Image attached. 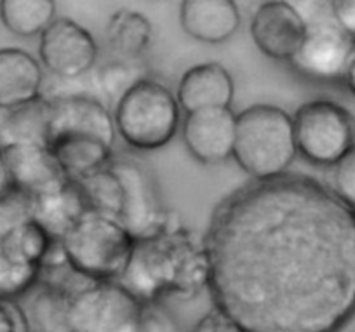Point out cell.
I'll use <instances>...</instances> for the list:
<instances>
[{
  "label": "cell",
  "mask_w": 355,
  "mask_h": 332,
  "mask_svg": "<svg viewBox=\"0 0 355 332\" xmlns=\"http://www.w3.org/2000/svg\"><path fill=\"white\" fill-rule=\"evenodd\" d=\"M202 238L213 304L244 332H340L355 315V212L313 177L237 188Z\"/></svg>",
  "instance_id": "obj_1"
},
{
  "label": "cell",
  "mask_w": 355,
  "mask_h": 332,
  "mask_svg": "<svg viewBox=\"0 0 355 332\" xmlns=\"http://www.w3.org/2000/svg\"><path fill=\"white\" fill-rule=\"evenodd\" d=\"M119 282L143 304L167 297H193L209 283V258L204 238L196 237L173 212L169 225L136 241Z\"/></svg>",
  "instance_id": "obj_2"
},
{
  "label": "cell",
  "mask_w": 355,
  "mask_h": 332,
  "mask_svg": "<svg viewBox=\"0 0 355 332\" xmlns=\"http://www.w3.org/2000/svg\"><path fill=\"white\" fill-rule=\"evenodd\" d=\"M293 117L274 105H252L235 117L234 159L254 181L288 173L296 159Z\"/></svg>",
  "instance_id": "obj_3"
},
{
  "label": "cell",
  "mask_w": 355,
  "mask_h": 332,
  "mask_svg": "<svg viewBox=\"0 0 355 332\" xmlns=\"http://www.w3.org/2000/svg\"><path fill=\"white\" fill-rule=\"evenodd\" d=\"M61 244L75 275L89 282H119L136 241L117 219L87 212Z\"/></svg>",
  "instance_id": "obj_4"
},
{
  "label": "cell",
  "mask_w": 355,
  "mask_h": 332,
  "mask_svg": "<svg viewBox=\"0 0 355 332\" xmlns=\"http://www.w3.org/2000/svg\"><path fill=\"white\" fill-rule=\"evenodd\" d=\"M180 110L176 96L166 85L146 77L115 105V131L131 148L153 152L174 138Z\"/></svg>",
  "instance_id": "obj_5"
},
{
  "label": "cell",
  "mask_w": 355,
  "mask_h": 332,
  "mask_svg": "<svg viewBox=\"0 0 355 332\" xmlns=\"http://www.w3.org/2000/svg\"><path fill=\"white\" fill-rule=\"evenodd\" d=\"M296 150L313 166L333 167L355 145V121L331 99H312L293 115Z\"/></svg>",
  "instance_id": "obj_6"
},
{
  "label": "cell",
  "mask_w": 355,
  "mask_h": 332,
  "mask_svg": "<svg viewBox=\"0 0 355 332\" xmlns=\"http://www.w3.org/2000/svg\"><path fill=\"white\" fill-rule=\"evenodd\" d=\"M143 303L121 282H91L70 299L71 332H138Z\"/></svg>",
  "instance_id": "obj_7"
},
{
  "label": "cell",
  "mask_w": 355,
  "mask_h": 332,
  "mask_svg": "<svg viewBox=\"0 0 355 332\" xmlns=\"http://www.w3.org/2000/svg\"><path fill=\"white\" fill-rule=\"evenodd\" d=\"M110 169L122 184V212L119 223L135 241L152 237L169 225L173 212L160 198L159 186L141 164L129 159H112Z\"/></svg>",
  "instance_id": "obj_8"
},
{
  "label": "cell",
  "mask_w": 355,
  "mask_h": 332,
  "mask_svg": "<svg viewBox=\"0 0 355 332\" xmlns=\"http://www.w3.org/2000/svg\"><path fill=\"white\" fill-rule=\"evenodd\" d=\"M306 23L305 39L289 61L293 70L313 82L343 80L354 58V40L336 25L333 16Z\"/></svg>",
  "instance_id": "obj_9"
},
{
  "label": "cell",
  "mask_w": 355,
  "mask_h": 332,
  "mask_svg": "<svg viewBox=\"0 0 355 332\" xmlns=\"http://www.w3.org/2000/svg\"><path fill=\"white\" fill-rule=\"evenodd\" d=\"M39 56L44 67L60 78H78L98 61L94 37L70 18H56L40 35Z\"/></svg>",
  "instance_id": "obj_10"
},
{
  "label": "cell",
  "mask_w": 355,
  "mask_h": 332,
  "mask_svg": "<svg viewBox=\"0 0 355 332\" xmlns=\"http://www.w3.org/2000/svg\"><path fill=\"white\" fill-rule=\"evenodd\" d=\"M47 101L49 143L68 136H80L114 146L117 134L114 117L100 99L85 94H63L47 98Z\"/></svg>",
  "instance_id": "obj_11"
},
{
  "label": "cell",
  "mask_w": 355,
  "mask_h": 332,
  "mask_svg": "<svg viewBox=\"0 0 355 332\" xmlns=\"http://www.w3.org/2000/svg\"><path fill=\"white\" fill-rule=\"evenodd\" d=\"M305 16L289 2H263L251 19V37L265 56L291 61L306 35Z\"/></svg>",
  "instance_id": "obj_12"
},
{
  "label": "cell",
  "mask_w": 355,
  "mask_h": 332,
  "mask_svg": "<svg viewBox=\"0 0 355 332\" xmlns=\"http://www.w3.org/2000/svg\"><path fill=\"white\" fill-rule=\"evenodd\" d=\"M235 117L230 108H207L187 114L183 141L190 155L207 166L234 157Z\"/></svg>",
  "instance_id": "obj_13"
},
{
  "label": "cell",
  "mask_w": 355,
  "mask_h": 332,
  "mask_svg": "<svg viewBox=\"0 0 355 332\" xmlns=\"http://www.w3.org/2000/svg\"><path fill=\"white\" fill-rule=\"evenodd\" d=\"M16 190L37 197L67 181L51 150L44 145H15L0 148Z\"/></svg>",
  "instance_id": "obj_14"
},
{
  "label": "cell",
  "mask_w": 355,
  "mask_h": 332,
  "mask_svg": "<svg viewBox=\"0 0 355 332\" xmlns=\"http://www.w3.org/2000/svg\"><path fill=\"white\" fill-rule=\"evenodd\" d=\"M235 84L230 71L220 63H202L189 68L178 84L180 108L193 114L207 108H230Z\"/></svg>",
  "instance_id": "obj_15"
},
{
  "label": "cell",
  "mask_w": 355,
  "mask_h": 332,
  "mask_svg": "<svg viewBox=\"0 0 355 332\" xmlns=\"http://www.w3.org/2000/svg\"><path fill=\"white\" fill-rule=\"evenodd\" d=\"M180 23L187 35L204 44H223L237 32L241 12L234 0H185Z\"/></svg>",
  "instance_id": "obj_16"
},
{
  "label": "cell",
  "mask_w": 355,
  "mask_h": 332,
  "mask_svg": "<svg viewBox=\"0 0 355 332\" xmlns=\"http://www.w3.org/2000/svg\"><path fill=\"white\" fill-rule=\"evenodd\" d=\"M44 71L21 47L0 49V110L16 108L42 96Z\"/></svg>",
  "instance_id": "obj_17"
},
{
  "label": "cell",
  "mask_w": 355,
  "mask_h": 332,
  "mask_svg": "<svg viewBox=\"0 0 355 332\" xmlns=\"http://www.w3.org/2000/svg\"><path fill=\"white\" fill-rule=\"evenodd\" d=\"M87 212V204L77 183L71 180L54 190L32 197V219L56 241H63Z\"/></svg>",
  "instance_id": "obj_18"
},
{
  "label": "cell",
  "mask_w": 355,
  "mask_h": 332,
  "mask_svg": "<svg viewBox=\"0 0 355 332\" xmlns=\"http://www.w3.org/2000/svg\"><path fill=\"white\" fill-rule=\"evenodd\" d=\"M49 143V101L40 96L16 108L0 110V148Z\"/></svg>",
  "instance_id": "obj_19"
},
{
  "label": "cell",
  "mask_w": 355,
  "mask_h": 332,
  "mask_svg": "<svg viewBox=\"0 0 355 332\" xmlns=\"http://www.w3.org/2000/svg\"><path fill=\"white\" fill-rule=\"evenodd\" d=\"M28 304L30 332H71L70 299L75 289L56 279H40Z\"/></svg>",
  "instance_id": "obj_20"
},
{
  "label": "cell",
  "mask_w": 355,
  "mask_h": 332,
  "mask_svg": "<svg viewBox=\"0 0 355 332\" xmlns=\"http://www.w3.org/2000/svg\"><path fill=\"white\" fill-rule=\"evenodd\" d=\"M67 180L77 181L110 166L112 146L93 138L68 136L54 139L47 145Z\"/></svg>",
  "instance_id": "obj_21"
},
{
  "label": "cell",
  "mask_w": 355,
  "mask_h": 332,
  "mask_svg": "<svg viewBox=\"0 0 355 332\" xmlns=\"http://www.w3.org/2000/svg\"><path fill=\"white\" fill-rule=\"evenodd\" d=\"M152 23L141 12L121 9L110 16L105 30L108 47L119 60L136 61L152 42Z\"/></svg>",
  "instance_id": "obj_22"
},
{
  "label": "cell",
  "mask_w": 355,
  "mask_h": 332,
  "mask_svg": "<svg viewBox=\"0 0 355 332\" xmlns=\"http://www.w3.org/2000/svg\"><path fill=\"white\" fill-rule=\"evenodd\" d=\"M54 19L53 0H0V21L18 37H40Z\"/></svg>",
  "instance_id": "obj_23"
},
{
  "label": "cell",
  "mask_w": 355,
  "mask_h": 332,
  "mask_svg": "<svg viewBox=\"0 0 355 332\" xmlns=\"http://www.w3.org/2000/svg\"><path fill=\"white\" fill-rule=\"evenodd\" d=\"M89 212L117 219L122 212V184L110 166L75 181Z\"/></svg>",
  "instance_id": "obj_24"
},
{
  "label": "cell",
  "mask_w": 355,
  "mask_h": 332,
  "mask_svg": "<svg viewBox=\"0 0 355 332\" xmlns=\"http://www.w3.org/2000/svg\"><path fill=\"white\" fill-rule=\"evenodd\" d=\"M51 242L53 238L30 219L0 238V256L19 265L40 266L49 251Z\"/></svg>",
  "instance_id": "obj_25"
},
{
  "label": "cell",
  "mask_w": 355,
  "mask_h": 332,
  "mask_svg": "<svg viewBox=\"0 0 355 332\" xmlns=\"http://www.w3.org/2000/svg\"><path fill=\"white\" fill-rule=\"evenodd\" d=\"M143 78H146V71L138 60H115L103 64L96 73L98 87L103 92L105 98L114 105V108Z\"/></svg>",
  "instance_id": "obj_26"
},
{
  "label": "cell",
  "mask_w": 355,
  "mask_h": 332,
  "mask_svg": "<svg viewBox=\"0 0 355 332\" xmlns=\"http://www.w3.org/2000/svg\"><path fill=\"white\" fill-rule=\"evenodd\" d=\"M42 277L40 266L19 265L0 256V299L16 301L37 287Z\"/></svg>",
  "instance_id": "obj_27"
},
{
  "label": "cell",
  "mask_w": 355,
  "mask_h": 332,
  "mask_svg": "<svg viewBox=\"0 0 355 332\" xmlns=\"http://www.w3.org/2000/svg\"><path fill=\"white\" fill-rule=\"evenodd\" d=\"M32 219V197L19 190L0 197V238Z\"/></svg>",
  "instance_id": "obj_28"
},
{
  "label": "cell",
  "mask_w": 355,
  "mask_h": 332,
  "mask_svg": "<svg viewBox=\"0 0 355 332\" xmlns=\"http://www.w3.org/2000/svg\"><path fill=\"white\" fill-rule=\"evenodd\" d=\"M331 191L355 212V145L333 166Z\"/></svg>",
  "instance_id": "obj_29"
},
{
  "label": "cell",
  "mask_w": 355,
  "mask_h": 332,
  "mask_svg": "<svg viewBox=\"0 0 355 332\" xmlns=\"http://www.w3.org/2000/svg\"><path fill=\"white\" fill-rule=\"evenodd\" d=\"M138 332H182L174 315L162 303H146L141 308Z\"/></svg>",
  "instance_id": "obj_30"
},
{
  "label": "cell",
  "mask_w": 355,
  "mask_h": 332,
  "mask_svg": "<svg viewBox=\"0 0 355 332\" xmlns=\"http://www.w3.org/2000/svg\"><path fill=\"white\" fill-rule=\"evenodd\" d=\"M190 332H244L241 325L220 308L213 306L196 322Z\"/></svg>",
  "instance_id": "obj_31"
},
{
  "label": "cell",
  "mask_w": 355,
  "mask_h": 332,
  "mask_svg": "<svg viewBox=\"0 0 355 332\" xmlns=\"http://www.w3.org/2000/svg\"><path fill=\"white\" fill-rule=\"evenodd\" d=\"M0 332H30L25 310L16 301L0 299Z\"/></svg>",
  "instance_id": "obj_32"
},
{
  "label": "cell",
  "mask_w": 355,
  "mask_h": 332,
  "mask_svg": "<svg viewBox=\"0 0 355 332\" xmlns=\"http://www.w3.org/2000/svg\"><path fill=\"white\" fill-rule=\"evenodd\" d=\"M329 8L336 25L355 44V0H334L329 4Z\"/></svg>",
  "instance_id": "obj_33"
},
{
  "label": "cell",
  "mask_w": 355,
  "mask_h": 332,
  "mask_svg": "<svg viewBox=\"0 0 355 332\" xmlns=\"http://www.w3.org/2000/svg\"><path fill=\"white\" fill-rule=\"evenodd\" d=\"M12 190H15V184H12L11 174H9L8 164H6L4 153L0 150V197H4Z\"/></svg>",
  "instance_id": "obj_34"
},
{
  "label": "cell",
  "mask_w": 355,
  "mask_h": 332,
  "mask_svg": "<svg viewBox=\"0 0 355 332\" xmlns=\"http://www.w3.org/2000/svg\"><path fill=\"white\" fill-rule=\"evenodd\" d=\"M343 82H345V85L348 87V91L355 96V56L352 58V61L348 63L347 71H345Z\"/></svg>",
  "instance_id": "obj_35"
}]
</instances>
